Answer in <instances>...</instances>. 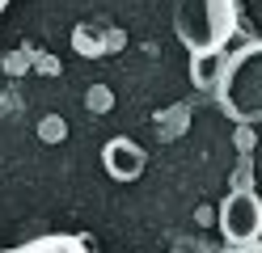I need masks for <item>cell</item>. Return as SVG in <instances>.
Wrapping results in <instances>:
<instances>
[{
    "label": "cell",
    "mask_w": 262,
    "mask_h": 253,
    "mask_svg": "<svg viewBox=\"0 0 262 253\" xmlns=\"http://www.w3.org/2000/svg\"><path fill=\"white\" fill-rule=\"evenodd\" d=\"M72 47L80 51V55L97 59V55H106V34L93 30V26H76V30H72Z\"/></svg>",
    "instance_id": "8992f818"
},
{
    "label": "cell",
    "mask_w": 262,
    "mask_h": 253,
    "mask_svg": "<svg viewBox=\"0 0 262 253\" xmlns=\"http://www.w3.org/2000/svg\"><path fill=\"white\" fill-rule=\"evenodd\" d=\"M114 106V93L110 89H93L89 93V110H110Z\"/></svg>",
    "instance_id": "ba28073f"
},
{
    "label": "cell",
    "mask_w": 262,
    "mask_h": 253,
    "mask_svg": "<svg viewBox=\"0 0 262 253\" xmlns=\"http://www.w3.org/2000/svg\"><path fill=\"white\" fill-rule=\"evenodd\" d=\"M220 232L228 245H258L262 236V202L250 186H237L220 207Z\"/></svg>",
    "instance_id": "3957f363"
},
{
    "label": "cell",
    "mask_w": 262,
    "mask_h": 253,
    "mask_svg": "<svg viewBox=\"0 0 262 253\" xmlns=\"http://www.w3.org/2000/svg\"><path fill=\"white\" fill-rule=\"evenodd\" d=\"M5 5H9V0H0V9H5Z\"/></svg>",
    "instance_id": "30bf717a"
},
{
    "label": "cell",
    "mask_w": 262,
    "mask_h": 253,
    "mask_svg": "<svg viewBox=\"0 0 262 253\" xmlns=\"http://www.w3.org/2000/svg\"><path fill=\"white\" fill-rule=\"evenodd\" d=\"M102 165H106V173L114 181H136L144 173V165H148V156H144V148L136 140H127V135H119V140H110L102 148Z\"/></svg>",
    "instance_id": "277c9868"
},
{
    "label": "cell",
    "mask_w": 262,
    "mask_h": 253,
    "mask_svg": "<svg viewBox=\"0 0 262 253\" xmlns=\"http://www.w3.org/2000/svg\"><path fill=\"white\" fill-rule=\"evenodd\" d=\"M216 93L233 123H258L262 118V42H245L241 51L228 55Z\"/></svg>",
    "instance_id": "6da1fadb"
},
{
    "label": "cell",
    "mask_w": 262,
    "mask_h": 253,
    "mask_svg": "<svg viewBox=\"0 0 262 253\" xmlns=\"http://www.w3.org/2000/svg\"><path fill=\"white\" fill-rule=\"evenodd\" d=\"M237 148H241V152H250V148H254V135H250V123H237Z\"/></svg>",
    "instance_id": "9c48e42d"
},
{
    "label": "cell",
    "mask_w": 262,
    "mask_h": 253,
    "mask_svg": "<svg viewBox=\"0 0 262 253\" xmlns=\"http://www.w3.org/2000/svg\"><path fill=\"white\" fill-rule=\"evenodd\" d=\"M63 131H68V127H63V118H59V114H51V118H42V123H38V135H42L47 144H59V140H63Z\"/></svg>",
    "instance_id": "52a82bcc"
},
{
    "label": "cell",
    "mask_w": 262,
    "mask_h": 253,
    "mask_svg": "<svg viewBox=\"0 0 262 253\" xmlns=\"http://www.w3.org/2000/svg\"><path fill=\"white\" fill-rule=\"evenodd\" d=\"M237 30V0H173V34L186 51H220Z\"/></svg>",
    "instance_id": "7a4b0ae2"
},
{
    "label": "cell",
    "mask_w": 262,
    "mask_h": 253,
    "mask_svg": "<svg viewBox=\"0 0 262 253\" xmlns=\"http://www.w3.org/2000/svg\"><path fill=\"white\" fill-rule=\"evenodd\" d=\"M224 63H228L224 47L220 51H190V84L203 89V93H211L220 84V76H224Z\"/></svg>",
    "instance_id": "5b68a950"
}]
</instances>
